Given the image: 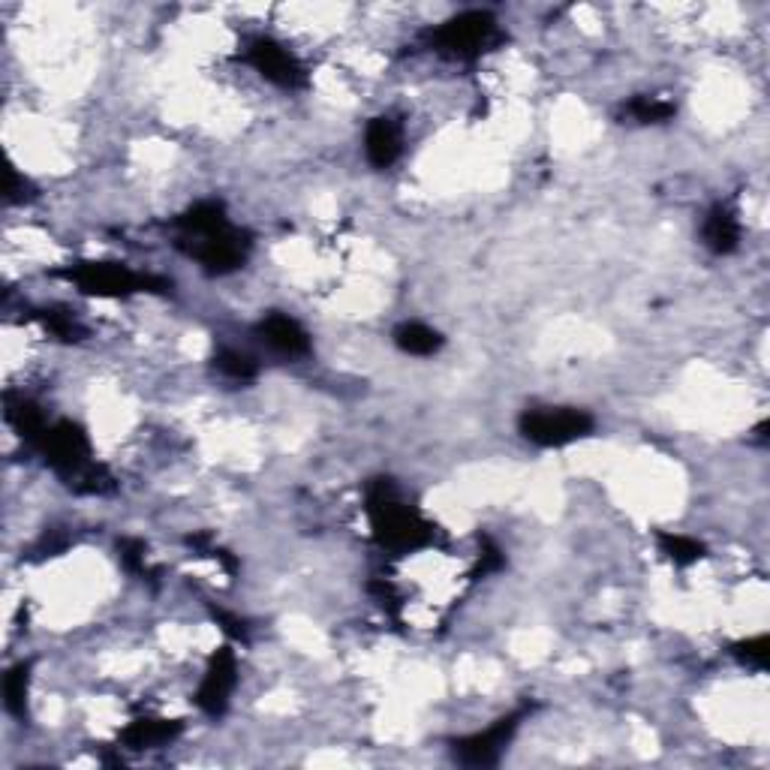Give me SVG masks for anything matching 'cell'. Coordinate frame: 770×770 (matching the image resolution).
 <instances>
[{
  "instance_id": "obj_1",
  "label": "cell",
  "mask_w": 770,
  "mask_h": 770,
  "mask_svg": "<svg viewBox=\"0 0 770 770\" xmlns=\"http://www.w3.org/2000/svg\"><path fill=\"white\" fill-rule=\"evenodd\" d=\"M367 514L374 524V536L382 548L413 550L430 542V524H425L406 502L398 500L394 488L379 478L367 490Z\"/></svg>"
},
{
  "instance_id": "obj_2",
  "label": "cell",
  "mask_w": 770,
  "mask_h": 770,
  "mask_svg": "<svg viewBox=\"0 0 770 770\" xmlns=\"http://www.w3.org/2000/svg\"><path fill=\"white\" fill-rule=\"evenodd\" d=\"M502 39L500 25L488 10H466L428 31V46L454 61H476Z\"/></svg>"
},
{
  "instance_id": "obj_3",
  "label": "cell",
  "mask_w": 770,
  "mask_h": 770,
  "mask_svg": "<svg viewBox=\"0 0 770 770\" xmlns=\"http://www.w3.org/2000/svg\"><path fill=\"white\" fill-rule=\"evenodd\" d=\"M70 281L87 295H103V298H127L135 293H166L169 283L139 274L127 269L121 262H79L73 269L63 271Z\"/></svg>"
},
{
  "instance_id": "obj_4",
  "label": "cell",
  "mask_w": 770,
  "mask_h": 770,
  "mask_svg": "<svg viewBox=\"0 0 770 770\" xmlns=\"http://www.w3.org/2000/svg\"><path fill=\"white\" fill-rule=\"evenodd\" d=\"M596 428V422L584 410L574 406H545V410H526L518 430L524 434V440L542 449H560L574 440H584Z\"/></svg>"
},
{
  "instance_id": "obj_5",
  "label": "cell",
  "mask_w": 770,
  "mask_h": 770,
  "mask_svg": "<svg viewBox=\"0 0 770 770\" xmlns=\"http://www.w3.org/2000/svg\"><path fill=\"white\" fill-rule=\"evenodd\" d=\"M37 449L46 458V464L58 476L67 478L70 485H75L94 466V461H91V440H87V434L75 422H58V425L43 430V437L37 440Z\"/></svg>"
},
{
  "instance_id": "obj_6",
  "label": "cell",
  "mask_w": 770,
  "mask_h": 770,
  "mask_svg": "<svg viewBox=\"0 0 770 770\" xmlns=\"http://www.w3.org/2000/svg\"><path fill=\"white\" fill-rule=\"evenodd\" d=\"M183 245L190 250V257L199 259L211 274H229V271L241 269L247 253H250V238L241 229H235L233 223L217 229V233L190 238Z\"/></svg>"
},
{
  "instance_id": "obj_7",
  "label": "cell",
  "mask_w": 770,
  "mask_h": 770,
  "mask_svg": "<svg viewBox=\"0 0 770 770\" xmlns=\"http://www.w3.org/2000/svg\"><path fill=\"white\" fill-rule=\"evenodd\" d=\"M247 63H250L262 79H269L271 85L286 87V91L307 85L305 67L298 63V58H295L293 51L283 49L277 39H250V43H247Z\"/></svg>"
},
{
  "instance_id": "obj_8",
  "label": "cell",
  "mask_w": 770,
  "mask_h": 770,
  "mask_svg": "<svg viewBox=\"0 0 770 770\" xmlns=\"http://www.w3.org/2000/svg\"><path fill=\"white\" fill-rule=\"evenodd\" d=\"M238 684V662H235V653L229 648H221L209 662V672L202 677L197 692V704L209 716H221L229 708V698H233V689Z\"/></svg>"
},
{
  "instance_id": "obj_9",
  "label": "cell",
  "mask_w": 770,
  "mask_h": 770,
  "mask_svg": "<svg viewBox=\"0 0 770 770\" xmlns=\"http://www.w3.org/2000/svg\"><path fill=\"white\" fill-rule=\"evenodd\" d=\"M521 716H524V710H521V713H512V716H502L500 722L490 725L488 732L458 741V744H454V758H458L461 765H473V768L494 765L497 756H500V749L506 746V741H509L514 734V728L521 725Z\"/></svg>"
},
{
  "instance_id": "obj_10",
  "label": "cell",
  "mask_w": 770,
  "mask_h": 770,
  "mask_svg": "<svg viewBox=\"0 0 770 770\" xmlns=\"http://www.w3.org/2000/svg\"><path fill=\"white\" fill-rule=\"evenodd\" d=\"M257 334L274 353L289 355V358L310 353V334L301 329L298 319L286 317V313H269L257 325Z\"/></svg>"
},
{
  "instance_id": "obj_11",
  "label": "cell",
  "mask_w": 770,
  "mask_h": 770,
  "mask_svg": "<svg viewBox=\"0 0 770 770\" xmlns=\"http://www.w3.org/2000/svg\"><path fill=\"white\" fill-rule=\"evenodd\" d=\"M401 151H404V133H401V123L394 121V118L382 115V118H374V121L367 123L365 154L370 159V166L389 169V166L398 163Z\"/></svg>"
},
{
  "instance_id": "obj_12",
  "label": "cell",
  "mask_w": 770,
  "mask_h": 770,
  "mask_svg": "<svg viewBox=\"0 0 770 770\" xmlns=\"http://www.w3.org/2000/svg\"><path fill=\"white\" fill-rule=\"evenodd\" d=\"M701 238L704 245L713 250V253H734L737 245H741V221L728 205H713L704 217V226H701Z\"/></svg>"
},
{
  "instance_id": "obj_13",
  "label": "cell",
  "mask_w": 770,
  "mask_h": 770,
  "mask_svg": "<svg viewBox=\"0 0 770 770\" xmlns=\"http://www.w3.org/2000/svg\"><path fill=\"white\" fill-rule=\"evenodd\" d=\"M229 226V217L223 211L221 202H197L190 211H183L181 217L175 221V229L181 233V241H190V238H202V235H211Z\"/></svg>"
},
{
  "instance_id": "obj_14",
  "label": "cell",
  "mask_w": 770,
  "mask_h": 770,
  "mask_svg": "<svg viewBox=\"0 0 770 770\" xmlns=\"http://www.w3.org/2000/svg\"><path fill=\"white\" fill-rule=\"evenodd\" d=\"M181 734V722L171 720H135L127 732H123V744L130 749H151V746H163L175 741Z\"/></svg>"
},
{
  "instance_id": "obj_15",
  "label": "cell",
  "mask_w": 770,
  "mask_h": 770,
  "mask_svg": "<svg viewBox=\"0 0 770 770\" xmlns=\"http://www.w3.org/2000/svg\"><path fill=\"white\" fill-rule=\"evenodd\" d=\"M394 343L406 355H434L442 350V334L425 322H404L394 331Z\"/></svg>"
},
{
  "instance_id": "obj_16",
  "label": "cell",
  "mask_w": 770,
  "mask_h": 770,
  "mask_svg": "<svg viewBox=\"0 0 770 770\" xmlns=\"http://www.w3.org/2000/svg\"><path fill=\"white\" fill-rule=\"evenodd\" d=\"M660 548L674 566H689V562L704 557V545L696 538L680 536V533H660Z\"/></svg>"
},
{
  "instance_id": "obj_17",
  "label": "cell",
  "mask_w": 770,
  "mask_h": 770,
  "mask_svg": "<svg viewBox=\"0 0 770 770\" xmlns=\"http://www.w3.org/2000/svg\"><path fill=\"white\" fill-rule=\"evenodd\" d=\"M626 115L636 118L638 123H662L674 118V103L660 97H636L626 106Z\"/></svg>"
},
{
  "instance_id": "obj_18",
  "label": "cell",
  "mask_w": 770,
  "mask_h": 770,
  "mask_svg": "<svg viewBox=\"0 0 770 770\" xmlns=\"http://www.w3.org/2000/svg\"><path fill=\"white\" fill-rule=\"evenodd\" d=\"M27 680H31V665H15L13 672L7 674L3 680V698H7V708L13 713H25V701H27Z\"/></svg>"
},
{
  "instance_id": "obj_19",
  "label": "cell",
  "mask_w": 770,
  "mask_h": 770,
  "mask_svg": "<svg viewBox=\"0 0 770 770\" xmlns=\"http://www.w3.org/2000/svg\"><path fill=\"white\" fill-rule=\"evenodd\" d=\"M214 365L221 370L223 377L229 379H253L257 377V362L250 358L247 353H238V350H221Z\"/></svg>"
},
{
  "instance_id": "obj_20",
  "label": "cell",
  "mask_w": 770,
  "mask_h": 770,
  "mask_svg": "<svg viewBox=\"0 0 770 770\" xmlns=\"http://www.w3.org/2000/svg\"><path fill=\"white\" fill-rule=\"evenodd\" d=\"M43 322H46V329H49L55 337H61V341H79V337H85V329H82V325H79V322H75L70 313L46 310Z\"/></svg>"
},
{
  "instance_id": "obj_21",
  "label": "cell",
  "mask_w": 770,
  "mask_h": 770,
  "mask_svg": "<svg viewBox=\"0 0 770 770\" xmlns=\"http://www.w3.org/2000/svg\"><path fill=\"white\" fill-rule=\"evenodd\" d=\"M118 554H121V562L127 572L147 574L145 545H142L139 538H121V542H118Z\"/></svg>"
},
{
  "instance_id": "obj_22",
  "label": "cell",
  "mask_w": 770,
  "mask_h": 770,
  "mask_svg": "<svg viewBox=\"0 0 770 770\" xmlns=\"http://www.w3.org/2000/svg\"><path fill=\"white\" fill-rule=\"evenodd\" d=\"M734 653H737V660L746 662V665H753V668H765V665H768V638L765 636L749 638V641H744V644H737Z\"/></svg>"
},
{
  "instance_id": "obj_23",
  "label": "cell",
  "mask_w": 770,
  "mask_h": 770,
  "mask_svg": "<svg viewBox=\"0 0 770 770\" xmlns=\"http://www.w3.org/2000/svg\"><path fill=\"white\" fill-rule=\"evenodd\" d=\"M497 569H502V550L490 542V538H485L482 542V557H478V572H497Z\"/></svg>"
},
{
  "instance_id": "obj_24",
  "label": "cell",
  "mask_w": 770,
  "mask_h": 770,
  "mask_svg": "<svg viewBox=\"0 0 770 770\" xmlns=\"http://www.w3.org/2000/svg\"><path fill=\"white\" fill-rule=\"evenodd\" d=\"M214 617L221 620L223 632H226V636L241 638V641H245V638H247V624L241 620V617H235V614L223 612V608H217V612H214Z\"/></svg>"
}]
</instances>
